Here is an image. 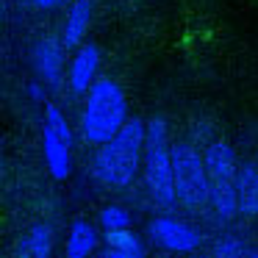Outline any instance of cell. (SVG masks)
<instances>
[{
    "label": "cell",
    "mask_w": 258,
    "mask_h": 258,
    "mask_svg": "<svg viewBox=\"0 0 258 258\" xmlns=\"http://www.w3.org/2000/svg\"><path fill=\"white\" fill-rule=\"evenodd\" d=\"M145 142H147V122L142 119H128L122 131L114 136L111 142L100 145L95 153V178L108 189H122V186L134 183L136 172L142 169L145 161Z\"/></svg>",
    "instance_id": "6da1fadb"
},
{
    "label": "cell",
    "mask_w": 258,
    "mask_h": 258,
    "mask_svg": "<svg viewBox=\"0 0 258 258\" xmlns=\"http://www.w3.org/2000/svg\"><path fill=\"white\" fill-rule=\"evenodd\" d=\"M128 125V97L122 86L111 78H97L86 92V106L81 114V136L89 145H106Z\"/></svg>",
    "instance_id": "7a4b0ae2"
},
{
    "label": "cell",
    "mask_w": 258,
    "mask_h": 258,
    "mask_svg": "<svg viewBox=\"0 0 258 258\" xmlns=\"http://www.w3.org/2000/svg\"><path fill=\"white\" fill-rule=\"evenodd\" d=\"M147 195L156 206L172 208L178 203L175 195V169H172V145L169 131L161 117H153L147 122V142H145V161H142Z\"/></svg>",
    "instance_id": "3957f363"
},
{
    "label": "cell",
    "mask_w": 258,
    "mask_h": 258,
    "mask_svg": "<svg viewBox=\"0 0 258 258\" xmlns=\"http://www.w3.org/2000/svg\"><path fill=\"white\" fill-rule=\"evenodd\" d=\"M172 169L178 203L189 211L200 214L211 203V180H208L203 156L189 142H178V145H172Z\"/></svg>",
    "instance_id": "277c9868"
},
{
    "label": "cell",
    "mask_w": 258,
    "mask_h": 258,
    "mask_svg": "<svg viewBox=\"0 0 258 258\" xmlns=\"http://www.w3.org/2000/svg\"><path fill=\"white\" fill-rule=\"evenodd\" d=\"M42 150H45L47 172L56 180H64L73 169V131L61 108L47 106L45 111V134H42Z\"/></svg>",
    "instance_id": "5b68a950"
},
{
    "label": "cell",
    "mask_w": 258,
    "mask_h": 258,
    "mask_svg": "<svg viewBox=\"0 0 258 258\" xmlns=\"http://www.w3.org/2000/svg\"><path fill=\"white\" fill-rule=\"evenodd\" d=\"M150 239L169 252H191L200 247V233L175 217H156L150 222Z\"/></svg>",
    "instance_id": "8992f818"
},
{
    "label": "cell",
    "mask_w": 258,
    "mask_h": 258,
    "mask_svg": "<svg viewBox=\"0 0 258 258\" xmlns=\"http://www.w3.org/2000/svg\"><path fill=\"white\" fill-rule=\"evenodd\" d=\"M34 70L47 86L58 89L64 75V42L58 39H42L34 47Z\"/></svg>",
    "instance_id": "52a82bcc"
},
{
    "label": "cell",
    "mask_w": 258,
    "mask_h": 258,
    "mask_svg": "<svg viewBox=\"0 0 258 258\" xmlns=\"http://www.w3.org/2000/svg\"><path fill=\"white\" fill-rule=\"evenodd\" d=\"M97 67H100V50L97 45H81L78 53L73 56V64H70V89L75 95H84L92 86L97 84Z\"/></svg>",
    "instance_id": "ba28073f"
},
{
    "label": "cell",
    "mask_w": 258,
    "mask_h": 258,
    "mask_svg": "<svg viewBox=\"0 0 258 258\" xmlns=\"http://www.w3.org/2000/svg\"><path fill=\"white\" fill-rule=\"evenodd\" d=\"M203 161H206L211 183H236L239 164H236V153L228 142H211L203 153Z\"/></svg>",
    "instance_id": "9c48e42d"
},
{
    "label": "cell",
    "mask_w": 258,
    "mask_h": 258,
    "mask_svg": "<svg viewBox=\"0 0 258 258\" xmlns=\"http://www.w3.org/2000/svg\"><path fill=\"white\" fill-rule=\"evenodd\" d=\"M89 23H92V0H73L67 20H64V31H61L64 47L84 45V36L89 34Z\"/></svg>",
    "instance_id": "30bf717a"
},
{
    "label": "cell",
    "mask_w": 258,
    "mask_h": 258,
    "mask_svg": "<svg viewBox=\"0 0 258 258\" xmlns=\"http://www.w3.org/2000/svg\"><path fill=\"white\" fill-rule=\"evenodd\" d=\"M53 255V228L34 225L14 247V258H50Z\"/></svg>",
    "instance_id": "8fae6325"
},
{
    "label": "cell",
    "mask_w": 258,
    "mask_h": 258,
    "mask_svg": "<svg viewBox=\"0 0 258 258\" xmlns=\"http://www.w3.org/2000/svg\"><path fill=\"white\" fill-rule=\"evenodd\" d=\"M236 195H239V211L247 217H258V164L239 167Z\"/></svg>",
    "instance_id": "7c38bea8"
},
{
    "label": "cell",
    "mask_w": 258,
    "mask_h": 258,
    "mask_svg": "<svg viewBox=\"0 0 258 258\" xmlns=\"http://www.w3.org/2000/svg\"><path fill=\"white\" fill-rule=\"evenodd\" d=\"M97 247V230L86 219H75L67 236V258H89Z\"/></svg>",
    "instance_id": "4fadbf2b"
},
{
    "label": "cell",
    "mask_w": 258,
    "mask_h": 258,
    "mask_svg": "<svg viewBox=\"0 0 258 258\" xmlns=\"http://www.w3.org/2000/svg\"><path fill=\"white\" fill-rule=\"evenodd\" d=\"M217 219L228 222L239 214V195H236V183H211V203Z\"/></svg>",
    "instance_id": "5bb4252c"
},
{
    "label": "cell",
    "mask_w": 258,
    "mask_h": 258,
    "mask_svg": "<svg viewBox=\"0 0 258 258\" xmlns=\"http://www.w3.org/2000/svg\"><path fill=\"white\" fill-rule=\"evenodd\" d=\"M106 244L108 250H119V252H142L139 236L131 233V230H106Z\"/></svg>",
    "instance_id": "9a60e30c"
},
{
    "label": "cell",
    "mask_w": 258,
    "mask_h": 258,
    "mask_svg": "<svg viewBox=\"0 0 258 258\" xmlns=\"http://www.w3.org/2000/svg\"><path fill=\"white\" fill-rule=\"evenodd\" d=\"M100 225L106 230H131V214L122 206H106L100 211Z\"/></svg>",
    "instance_id": "2e32d148"
},
{
    "label": "cell",
    "mask_w": 258,
    "mask_h": 258,
    "mask_svg": "<svg viewBox=\"0 0 258 258\" xmlns=\"http://www.w3.org/2000/svg\"><path fill=\"white\" fill-rule=\"evenodd\" d=\"M214 255L217 258H241L244 255V247H241V241L236 239V236H225V239L217 241Z\"/></svg>",
    "instance_id": "e0dca14e"
},
{
    "label": "cell",
    "mask_w": 258,
    "mask_h": 258,
    "mask_svg": "<svg viewBox=\"0 0 258 258\" xmlns=\"http://www.w3.org/2000/svg\"><path fill=\"white\" fill-rule=\"evenodd\" d=\"M28 95H31V100H36V103H42L45 100V89H42V84H28Z\"/></svg>",
    "instance_id": "ac0fdd59"
},
{
    "label": "cell",
    "mask_w": 258,
    "mask_h": 258,
    "mask_svg": "<svg viewBox=\"0 0 258 258\" xmlns=\"http://www.w3.org/2000/svg\"><path fill=\"white\" fill-rule=\"evenodd\" d=\"M103 258H145V252H119V250H106Z\"/></svg>",
    "instance_id": "d6986e66"
},
{
    "label": "cell",
    "mask_w": 258,
    "mask_h": 258,
    "mask_svg": "<svg viewBox=\"0 0 258 258\" xmlns=\"http://www.w3.org/2000/svg\"><path fill=\"white\" fill-rule=\"evenodd\" d=\"M31 6H36V9H53V6H58L61 0H28Z\"/></svg>",
    "instance_id": "ffe728a7"
},
{
    "label": "cell",
    "mask_w": 258,
    "mask_h": 258,
    "mask_svg": "<svg viewBox=\"0 0 258 258\" xmlns=\"http://www.w3.org/2000/svg\"><path fill=\"white\" fill-rule=\"evenodd\" d=\"M247 258H258V252H252V255H247Z\"/></svg>",
    "instance_id": "44dd1931"
}]
</instances>
